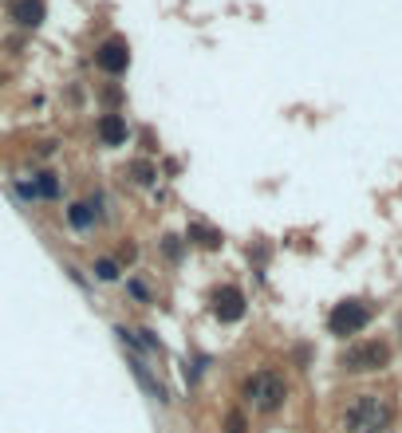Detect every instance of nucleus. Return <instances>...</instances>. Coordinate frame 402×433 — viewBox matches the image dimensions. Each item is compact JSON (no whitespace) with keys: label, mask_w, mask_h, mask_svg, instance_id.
<instances>
[{"label":"nucleus","mask_w":402,"mask_h":433,"mask_svg":"<svg viewBox=\"0 0 402 433\" xmlns=\"http://www.w3.org/2000/svg\"><path fill=\"white\" fill-rule=\"evenodd\" d=\"M367 323H371V307H367V303H359V300H343V303H335V312L328 315L331 335H340V339L359 335V331H363Z\"/></svg>","instance_id":"2"},{"label":"nucleus","mask_w":402,"mask_h":433,"mask_svg":"<svg viewBox=\"0 0 402 433\" xmlns=\"http://www.w3.org/2000/svg\"><path fill=\"white\" fill-rule=\"evenodd\" d=\"M95 276L103 280V284H115V280H119V260H110V256H99V260H95Z\"/></svg>","instance_id":"12"},{"label":"nucleus","mask_w":402,"mask_h":433,"mask_svg":"<svg viewBox=\"0 0 402 433\" xmlns=\"http://www.w3.org/2000/svg\"><path fill=\"white\" fill-rule=\"evenodd\" d=\"M394 421V406L378 394H359L347 406V430L351 433H387Z\"/></svg>","instance_id":"1"},{"label":"nucleus","mask_w":402,"mask_h":433,"mask_svg":"<svg viewBox=\"0 0 402 433\" xmlns=\"http://www.w3.org/2000/svg\"><path fill=\"white\" fill-rule=\"evenodd\" d=\"M249 398L256 402V409H260V414L280 409L284 406V378H280V374H272V371L256 374L253 382H249Z\"/></svg>","instance_id":"4"},{"label":"nucleus","mask_w":402,"mask_h":433,"mask_svg":"<svg viewBox=\"0 0 402 433\" xmlns=\"http://www.w3.org/2000/svg\"><path fill=\"white\" fill-rule=\"evenodd\" d=\"M131 173H134V181H138V185H150V181L158 178V169L150 166L146 158H138V162H134V166H131Z\"/></svg>","instance_id":"14"},{"label":"nucleus","mask_w":402,"mask_h":433,"mask_svg":"<svg viewBox=\"0 0 402 433\" xmlns=\"http://www.w3.org/2000/svg\"><path fill=\"white\" fill-rule=\"evenodd\" d=\"M390 362V347L383 343V339H371V343H359V347H351L347 355H343V366L351 374H363V371H383Z\"/></svg>","instance_id":"3"},{"label":"nucleus","mask_w":402,"mask_h":433,"mask_svg":"<svg viewBox=\"0 0 402 433\" xmlns=\"http://www.w3.org/2000/svg\"><path fill=\"white\" fill-rule=\"evenodd\" d=\"M16 189L24 193L28 201H40V189H36V181H24V178H20V181H16Z\"/></svg>","instance_id":"17"},{"label":"nucleus","mask_w":402,"mask_h":433,"mask_svg":"<svg viewBox=\"0 0 402 433\" xmlns=\"http://www.w3.org/2000/svg\"><path fill=\"white\" fill-rule=\"evenodd\" d=\"M8 16H12L16 24L36 28V24H44V0H12L8 4Z\"/></svg>","instance_id":"7"},{"label":"nucleus","mask_w":402,"mask_h":433,"mask_svg":"<svg viewBox=\"0 0 402 433\" xmlns=\"http://www.w3.org/2000/svg\"><path fill=\"white\" fill-rule=\"evenodd\" d=\"M190 241L201 244V248H217V244H221V232H217V229H206V225H190Z\"/></svg>","instance_id":"11"},{"label":"nucleus","mask_w":402,"mask_h":433,"mask_svg":"<svg viewBox=\"0 0 402 433\" xmlns=\"http://www.w3.org/2000/svg\"><path fill=\"white\" fill-rule=\"evenodd\" d=\"M95 205L99 201H79V205H72V209H67V221H72V229H91V225H95Z\"/></svg>","instance_id":"10"},{"label":"nucleus","mask_w":402,"mask_h":433,"mask_svg":"<svg viewBox=\"0 0 402 433\" xmlns=\"http://www.w3.org/2000/svg\"><path fill=\"white\" fill-rule=\"evenodd\" d=\"M213 312H217L221 323H237L244 315V296L241 288H221L217 296H213Z\"/></svg>","instance_id":"6"},{"label":"nucleus","mask_w":402,"mask_h":433,"mask_svg":"<svg viewBox=\"0 0 402 433\" xmlns=\"http://www.w3.org/2000/svg\"><path fill=\"white\" fill-rule=\"evenodd\" d=\"M225 433H244V418H241V414H229V421H225Z\"/></svg>","instance_id":"18"},{"label":"nucleus","mask_w":402,"mask_h":433,"mask_svg":"<svg viewBox=\"0 0 402 433\" xmlns=\"http://www.w3.org/2000/svg\"><path fill=\"white\" fill-rule=\"evenodd\" d=\"M126 291H131L138 303H146V300H150V291H146V284H142V280H126Z\"/></svg>","instance_id":"15"},{"label":"nucleus","mask_w":402,"mask_h":433,"mask_svg":"<svg viewBox=\"0 0 402 433\" xmlns=\"http://www.w3.org/2000/svg\"><path fill=\"white\" fill-rule=\"evenodd\" d=\"M131 371H134V378H138V386H142V390H146V394L154 398V402H170L166 386H162L158 378H154V374L146 371V362H142V359H131Z\"/></svg>","instance_id":"8"},{"label":"nucleus","mask_w":402,"mask_h":433,"mask_svg":"<svg viewBox=\"0 0 402 433\" xmlns=\"http://www.w3.org/2000/svg\"><path fill=\"white\" fill-rule=\"evenodd\" d=\"M36 189H40V197H48V201H56V197L63 193L56 173H40V178H36Z\"/></svg>","instance_id":"13"},{"label":"nucleus","mask_w":402,"mask_h":433,"mask_svg":"<svg viewBox=\"0 0 402 433\" xmlns=\"http://www.w3.org/2000/svg\"><path fill=\"white\" fill-rule=\"evenodd\" d=\"M99 138H103V146H122L126 142V119L122 114H103L99 119Z\"/></svg>","instance_id":"9"},{"label":"nucleus","mask_w":402,"mask_h":433,"mask_svg":"<svg viewBox=\"0 0 402 433\" xmlns=\"http://www.w3.org/2000/svg\"><path fill=\"white\" fill-rule=\"evenodd\" d=\"M95 63H99V71L122 75V71H126V63H131V48H126V40H119V36L103 40L99 51H95Z\"/></svg>","instance_id":"5"},{"label":"nucleus","mask_w":402,"mask_h":433,"mask_svg":"<svg viewBox=\"0 0 402 433\" xmlns=\"http://www.w3.org/2000/svg\"><path fill=\"white\" fill-rule=\"evenodd\" d=\"M162 253L170 256V260H182V241H178V237H166V241H162Z\"/></svg>","instance_id":"16"}]
</instances>
